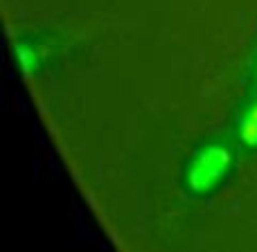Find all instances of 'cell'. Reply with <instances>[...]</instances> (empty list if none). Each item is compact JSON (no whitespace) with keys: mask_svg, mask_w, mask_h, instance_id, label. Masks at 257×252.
I'll return each instance as SVG.
<instances>
[{"mask_svg":"<svg viewBox=\"0 0 257 252\" xmlns=\"http://www.w3.org/2000/svg\"><path fill=\"white\" fill-rule=\"evenodd\" d=\"M230 169V153L221 144H210L196 153L187 171V185L194 194H208L223 180Z\"/></svg>","mask_w":257,"mask_h":252,"instance_id":"1","label":"cell"},{"mask_svg":"<svg viewBox=\"0 0 257 252\" xmlns=\"http://www.w3.org/2000/svg\"><path fill=\"white\" fill-rule=\"evenodd\" d=\"M239 135H241V140H244L246 146L257 149V102L253 106H248V111H246L244 117H241Z\"/></svg>","mask_w":257,"mask_h":252,"instance_id":"2","label":"cell"},{"mask_svg":"<svg viewBox=\"0 0 257 252\" xmlns=\"http://www.w3.org/2000/svg\"><path fill=\"white\" fill-rule=\"evenodd\" d=\"M14 50H16V59H18V63H21V68L25 70V75H32V72L39 68V63H41L36 48L25 45V43H18Z\"/></svg>","mask_w":257,"mask_h":252,"instance_id":"3","label":"cell"}]
</instances>
